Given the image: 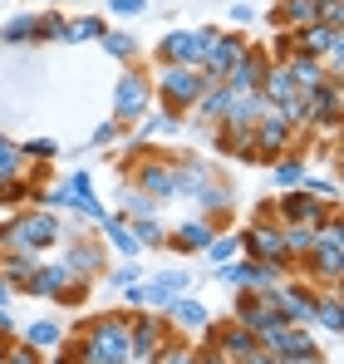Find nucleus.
Listing matches in <instances>:
<instances>
[{"instance_id": "1", "label": "nucleus", "mask_w": 344, "mask_h": 364, "mask_svg": "<svg viewBox=\"0 0 344 364\" xmlns=\"http://www.w3.org/2000/svg\"><path fill=\"white\" fill-rule=\"evenodd\" d=\"M74 355L79 364H133L128 350V310H104L74 325Z\"/></svg>"}, {"instance_id": "2", "label": "nucleus", "mask_w": 344, "mask_h": 364, "mask_svg": "<svg viewBox=\"0 0 344 364\" xmlns=\"http://www.w3.org/2000/svg\"><path fill=\"white\" fill-rule=\"evenodd\" d=\"M64 242V222L50 207H20L10 222H0V251H55Z\"/></svg>"}, {"instance_id": "3", "label": "nucleus", "mask_w": 344, "mask_h": 364, "mask_svg": "<svg viewBox=\"0 0 344 364\" xmlns=\"http://www.w3.org/2000/svg\"><path fill=\"white\" fill-rule=\"evenodd\" d=\"M123 173H128V182H133L143 197H153V202H177V178H172L168 153H148V143H133L128 158H123Z\"/></svg>"}, {"instance_id": "4", "label": "nucleus", "mask_w": 344, "mask_h": 364, "mask_svg": "<svg viewBox=\"0 0 344 364\" xmlns=\"http://www.w3.org/2000/svg\"><path fill=\"white\" fill-rule=\"evenodd\" d=\"M59 246H64L59 261H64V271H69L74 281H89V286H94V281L109 271V246H104V237H89V222H84V217H74V232L64 227V242Z\"/></svg>"}, {"instance_id": "5", "label": "nucleus", "mask_w": 344, "mask_h": 364, "mask_svg": "<svg viewBox=\"0 0 344 364\" xmlns=\"http://www.w3.org/2000/svg\"><path fill=\"white\" fill-rule=\"evenodd\" d=\"M202 89H207L202 69H187V64H158L153 99H158V109H163V114H177V119H187V114H192V104L202 99Z\"/></svg>"}, {"instance_id": "6", "label": "nucleus", "mask_w": 344, "mask_h": 364, "mask_svg": "<svg viewBox=\"0 0 344 364\" xmlns=\"http://www.w3.org/2000/svg\"><path fill=\"white\" fill-rule=\"evenodd\" d=\"M148 114H153V74H143V64H123V74L114 79V119L133 128Z\"/></svg>"}, {"instance_id": "7", "label": "nucleus", "mask_w": 344, "mask_h": 364, "mask_svg": "<svg viewBox=\"0 0 344 364\" xmlns=\"http://www.w3.org/2000/svg\"><path fill=\"white\" fill-rule=\"evenodd\" d=\"M212 40H217V25H197V30H172L158 40V64H187V69H202L207 60V50H212Z\"/></svg>"}, {"instance_id": "8", "label": "nucleus", "mask_w": 344, "mask_h": 364, "mask_svg": "<svg viewBox=\"0 0 344 364\" xmlns=\"http://www.w3.org/2000/svg\"><path fill=\"white\" fill-rule=\"evenodd\" d=\"M251 138H256V163H271V158H281V153H290V148L305 143V133H295V128L281 119L276 104L261 109V119L251 123Z\"/></svg>"}, {"instance_id": "9", "label": "nucleus", "mask_w": 344, "mask_h": 364, "mask_svg": "<svg viewBox=\"0 0 344 364\" xmlns=\"http://www.w3.org/2000/svg\"><path fill=\"white\" fill-rule=\"evenodd\" d=\"M168 335H172L168 315H158V310H128V350H133V364H148L168 345Z\"/></svg>"}, {"instance_id": "10", "label": "nucleus", "mask_w": 344, "mask_h": 364, "mask_svg": "<svg viewBox=\"0 0 344 364\" xmlns=\"http://www.w3.org/2000/svg\"><path fill=\"white\" fill-rule=\"evenodd\" d=\"M241 237V256H251V261H271V266H281L290 276V256H286V227L271 217V222H251L246 232H236Z\"/></svg>"}, {"instance_id": "11", "label": "nucleus", "mask_w": 344, "mask_h": 364, "mask_svg": "<svg viewBox=\"0 0 344 364\" xmlns=\"http://www.w3.org/2000/svg\"><path fill=\"white\" fill-rule=\"evenodd\" d=\"M217 281H227L231 291H271V286H281V281H286V271H281V266H271V261L236 256V261H222V266H217Z\"/></svg>"}, {"instance_id": "12", "label": "nucleus", "mask_w": 344, "mask_h": 364, "mask_svg": "<svg viewBox=\"0 0 344 364\" xmlns=\"http://www.w3.org/2000/svg\"><path fill=\"white\" fill-rule=\"evenodd\" d=\"M276 202V222L281 227H320L335 207L330 202H320V197H310L305 187H286L281 197H271Z\"/></svg>"}, {"instance_id": "13", "label": "nucleus", "mask_w": 344, "mask_h": 364, "mask_svg": "<svg viewBox=\"0 0 344 364\" xmlns=\"http://www.w3.org/2000/svg\"><path fill=\"white\" fill-rule=\"evenodd\" d=\"M310 109V133H340L344 119V79H325L315 94H305Z\"/></svg>"}, {"instance_id": "14", "label": "nucleus", "mask_w": 344, "mask_h": 364, "mask_svg": "<svg viewBox=\"0 0 344 364\" xmlns=\"http://www.w3.org/2000/svg\"><path fill=\"white\" fill-rule=\"evenodd\" d=\"M231 320L246 325V330H256V340H261L266 330H276V325H281L276 286H271V291H236V315H231Z\"/></svg>"}, {"instance_id": "15", "label": "nucleus", "mask_w": 344, "mask_h": 364, "mask_svg": "<svg viewBox=\"0 0 344 364\" xmlns=\"http://www.w3.org/2000/svg\"><path fill=\"white\" fill-rule=\"evenodd\" d=\"M315 301H320V291L310 281H300V276L276 286V310H281L286 325H315Z\"/></svg>"}, {"instance_id": "16", "label": "nucleus", "mask_w": 344, "mask_h": 364, "mask_svg": "<svg viewBox=\"0 0 344 364\" xmlns=\"http://www.w3.org/2000/svg\"><path fill=\"white\" fill-rule=\"evenodd\" d=\"M192 202H197V217H207L212 227H222L227 232V222H231V212H236V192H231V182L217 173L212 182H202L197 192H192Z\"/></svg>"}, {"instance_id": "17", "label": "nucleus", "mask_w": 344, "mask_h": 364, "mask_svg": "<svg viewBox=\"0 0 344 364\" xmlns=\"http://www.w3.org/2000/svg\"><path fill=\"white\" fill-rule=\"evenodd\" d=\"M310 330H315V325H286V320H281L276 330H266V335H261V345H266L271 355H281V360H290V355H310V360H325Z\"/></svg>"}, {"instance_id": "18", "label": "nucleus", "mask_w": 344, "mask_h": 364, "mask_svg": "<svg viewBox=\"0 0 344 364\" xmlns=\"http://www.w3.org/2000/svg\"><path fill=\"white\" fill-rule=\"evenodd\" d=\"M246 35H236V30H217V40H212V50H207V60H202V79L207 84H222L231 74V64L246 55Z\"/></svg>"}, {"instance_id": "19", "label": "nucleus", "mask_w": 344, "mask_h": 364, "mask_svg": "<svg viewBox=\"0 0 344 364\" xmlns=\"http://www.w3.org/2000/svg\"><path fill=\"white\" fill-rule=\"evenodd\" d=\"M266 69H271V55L261 50V45H246V55L231 64V74L222 79L231 94H261V84H266Z\"/></svg>"}, {"instance_id": "20", "label": "nucleus", "mask_w": 344, "mask_h": 364, "mask_svg": "<svg viewBox=\"0 0 344 364\" xmlns=\"http://www.w3.org/2000/svg\"><path fill=\"white\" fill-rule=\"evenodd\" d=\"M290 40H295V55H315V60L344 50V30L340 25H325V20H310V25L290 30Z\"/></svg>"}, {"instance_id": "21", "label": "nucleus", "mask_w": 344, "mask_h": 364, "mask_svg": "<svg viewBox=\"0 0 344 364\" xmlns=\"http://www.w3.org/2000/svg\"><path fill=\"white\" fill-rule=\"evenodd\" d=\"M217 232H222V227H212L207 217H187L182 227H172V232H168V242H163V246H172L177 256H202L207 242H212Z\"/></svg>"}, {"instance_id": "22", "label": "nucleus", "mask_w": 344, "mask_h": 364, "mask_svg": "<svg viewBox=\"0 0 344 364\" xmlns=\"http://www.w3.org/2000/svg\"><path fill=\"white\" fill-rule=\"evenodd\" d=\"M168 325L177 330V335H202V330L212 325V310L197 301V296L182 291V296H172V301H168Z\"/></svg>"}, {"instance_id": "23", "label": "nucleus", "mask_w": 344, "mask_h": 364, "mask_svg": "<svg viewBox=\"0 0 344 364\" xmlns=\"http://www.w3.org/2000/svg\"><path fill=\"white\" fill-rule=\"evenodd\" d=\"M168 163H172V178H177V197H192L202 182L217 178V168L197 153H168Z\"/></svg>"}, {"instance_id": "24", "label": "nucleus", "mask_w": 344, "mask_h": 364, "mask_svg": "<svg viewBox=\"0 0 344 364\" xmlns=\"http://www.w3.org/2000/svg\"><path fill=\"white\" fill-rule=\"evenodd\" d=\"M64 192H69V212H74V217L94 222V227L109 217V212H104V202L94 197V182H89V173H69V178H64Z\"/></svg>"}, {"instance_id": "25", "label": "nucleus", "mask_w": 344, "mask_h": 364, "mask_svg": "<svg viewBox=\"0 0 344 364\" xmlns=\"http://www.w3.org/2000/svg\"><path fill=\"white\" fill-rule=\"evenodd\" d=\"M40 261H45L40 251H0V276H5V286H10L15 296L30 291V276H35Z\"/></svg>"}, {"instance_id": "26", "label": "nucleus", "mask_w": 344, "mask_h": 364, "mask_svg": "<svg viewBox=\"0 0 344 364\" xmlns=\"http://www.w3.org/2000/svg\"><path fill=\"white\" fill-rule=\"evenodd\" d=\"M281 64L290 69V79H295V94H300V99H305V94H315V89L330 79V74H325V64L315 60V55H286Z\"/></svg>"}, {"instance_id": "27", "label": "nucleus", "mask_w": 344, "mask_h": 364, "mask_svg": "<svg viewBox=\"0 0 344 364\" xmlns=\"http://www.w3.org/2000/svg\"><path fill=\"white\" fill-rule=\"evenodd\" d=\"M69 281H74V276L64 271V261H40V266H35V276H30V291H25V296L55 301V296L64 291V286H69Z\"/></svg>"}, {"instance_id": "28", "label": "nucleus", "mask_w": 344, "mask_h": 364, "mask_svg": "<svg viewBox=\"0 0 344 364\" xmlns=\"http://www.w3.org/2000/svg\"><path fill=\"white\" fill-rule=\"evenodd\" d=\"M99 227H104V246H114L123 261H138V256H143V246H138V237H133V227H128L123 212H118V217H104Z\"/></svg>"}, {"instance_id": "29", "label": "nucleus", "mask_w": 344, "mask_h": 364, "mask_svg": "<svg viewBox=\"0 0 344 364\" xmlns=\"http://www.w3.org/2000/svg\"><path fill=\"white\" fill-rule=\"evenodd\" d=\"M266 168H271V182L286 192V187H300V178L310 173V158H305L300 148H290V153H281V158H271Z\"/></svg>"}, {"instance_id": "30", "label": "nucleus", "mask_w": 344, "mask_h": 364, "mask_svg": "<svg viewBox=\"0 0 344 364\" xmlns=\"http://www.w3.org/2000/svg\"><path fill=\"white\" fill-rule=\"evenodd\" d=\"M227 104H231V89H227V84H207V89H202V99L192 104V119L217 128V123H222V114H227Z\"/></svg>"}, {"instance_id": "31", "label": "nucleus", "mask_w": 344, "mask_h": 364, "mask_svg": "<svg viewBox=\"0 0 344 364\" xmlns=\"http://www.w3.org/2000/svg\"><path fill=\"white\" fill-rule=\"evenodd\" d=\"M315 325H320V330H330V335H340V330H344L340 286H325V291H320V301H315Z\"/></svg>"}, {"instance_id": "32", "label": "nucleus", "mask_w": 344, "mask_h": 364, "mask_svg": "<svg viewBox=\"0 0 344 364\" xmlns=\"http://www.w3.org/2000/svg\"><path fill=\"white\" fill-rule=\"evenodd\" d=\"M310 20H315V0H276V10H271L276 30H300Z\"/></svg>"}, {"instance_id": "33", "label": "nucleus", "mask_w": 344, "mask_h": 364, "mask_svg": "<svg viewBox=\"0 0 344 364\" xmlns=\"http://www.w3.org/2000/svg\"><path fill=\"white\" fill-rule=\"evenodd\" d=\"M261 99L266 104H286V99H295V79H290V69L281 60H271V69H266V84H261Z\"/></svg>"}, {"instance_id": "34", "label": "nucleus", "mask_w": 344, "mask_h": 364, "mask_svg": "<svg viewBox=\"0 0 344 364\" xmlns=\"http://www.w3.org/2000/svg\"><path fill=\"white\" fill-rule=\"evenodd\" d=\"M99 45H104L118 64H138L143 60V45H138V35H128V30H104Z\"/></svg>"}, {"instance_id": "35", "label": "nucleus", "mask_w": 344, "mask_h": 364, "mask_svg": "<svg viewBox=\"0 0 344 364\" xmlns=\"http://www.w3.org/2000/svg\"><path fill=\"white\" fill-rule=\"evenodd\" d=\"M30 202H35V182L25 178V173L0 178V207H5V212H20V207H30Z\"/></svg>"}, {"instance_id": "36", "label": "nucleus", "mask_w": 344, "mask_h": 364, "mask_svg": "<svg viewBox=\"0 0 344 364\" xmlns=\"http://www.w3.org/2000/svg\"><path fill=\"white\" fill-rule=\"evenodd\" d=\"M0 45H40V35H35V10L10 15V20L0 25Z\"/></svg>"}, {"instance_id": "37", "label": "nucleus", "mask_w": 344, "mask_h": 364, "mask_svg": "<svg viewBox=\"0 0 344 364\" xmlns=\"http://www.w3.org/2000/svg\"><path fill=\"white\" fill-rule=\"evenodd\" d=\"M20 340H25V345H35V350L45 355V350L64 345V330H59L55 320H35V325H25V330H20Z\"/></svg>"}, {"instance_id": "38", "label": "nucleus", "mask_w": 344, "mask_h": 364, "mask_svg": "<svg viewBox=\"0 0 344 364\" xmlns=\"http://www.w3.org/2000/svg\"><path fill=\"white\" fill-rule=\"evenodd\" d=\"M35 35H40L45 45H69V20H64L59 10H40V15H35Z\"/></svg>"}, {"instance_id": "39", "label": "nucleus", "mask_w": 344, "mask_h": 364, "mask_svg": "<svg viewBox=\"0 0 344 364\" xmlns=\"http://www.w3.org/2000/svg\"><path fill=\"white\" fill-rule=\"evenodd\" d=\"M128 227H133V237H138V246H143V251H158V246L168 242V227L158 222V212H153V217H133Z\"/></svg>"}, {"instance_id": "40", "label": "nucleus", "mask_w": 344, "mask_h": 364, "mask_svg": "<svg viewBox=\"0 0 344 364\" xmlns=\"http://www.w3.org/2000/svg\"><path fill=\"white\" fill-rule=\"evenodd\" d=\"M148 364H197V350H192V345H187V340H182L177 330H172L168 345H163V350H158V355H153Z\"/></svg>"}, {"instance_id": "41", "label": "nucleus", "mask_w": 344, "mask_h": 364, "mask_svg": "<svg viewBox=\"0 0 344 364\" xmlns=\"http://www.w3.org/2000/svg\"><path fill=\"white\" fill-rule=\"evenodd\" d=\"M182 123L187 119H177V114H153V119H138V143H148V138H158V133H182Z\"/></svg>"}, {"instance_id": "42", "label": "nucleus", "mask_w": 344, "mask_h": 364, "mask_svg": "<svg viewBox=\"0 0 344 364\" xmlns=\"http://www.w3.org/2000/svg\"><path fill=\"white\" fill-rule=\"evenodd\" d=\"M202 256H207V261H217V266H222V261H236V256H241V237H236V232H217V237L207 242Z\"/></svg>"}, {"instance_id": "43", "label": "nucleus", "mask_w": 344, "mask_h": 364, "mask_svg": "<svg viewBox=\"0 0 344 364\" xmlns=\"http://www.w3.org/2000/svg\"><path fill=\"white\" fill-rule=\"evenodd\" d=\"M0 364H45V355H40L35 345H25L20 335H10V340H5V355H0Z\"/></svg>"}, {"instance_id": "44", "label": "nucleus", "mask_w": 344, "mask_h": 364, "mask_svg": "<svg viewBox=\"0 0 344 364\" xmlns=\"http://www.w3.org/2000/svg\"><path fill=\"white\" fill-rule=\"evenodd\" d=\"M315 246V227H286V256H290V271H295V261L305 256Z\"/></svg>"}, {"instance_id": "45", "label": "nucleus", "mask_w": 344, "mask_h": 364, "mask_svg": "<svg viewBox=\"0 0 344 364\" xmlns=\"http://www.w3.org/2000/svg\"><path fill=\"white\" fill-rule=\"evenodd\" d=\"M109 25H104V15H79V20H69V45H79V40H99Z\"/></svg>"}, {"instance_id": "46", "label": "nucleus", "mask_w": 344, "mask_h": 364, "mask_svg": "<svg viewBox=\"0 0 344 364\" xmlns=\"http://www.w3.org/2000/svg\"><path fill=\"white\" fill-rule=\"evenodd\" d=\"M300 187L310 192V197H320V202H330V207H340V182L335 178H315V173H305Z\"/></svg>"}, {"instance_id": "47", "label": "nucleus", "mask_w": 344, "mask_h": 364, "mask_svg": "<svg viewBox=\"0 0 344 364\" xmlns=\"http://www.w3.org/2000/svg\"><path fill=\"white\" fill-rule=\"evenodd\" d=\"M20 153H25V163H50L59 153L55 138H30V143H20Z\"/></svg>"}, {"instance_id": "48", "label": "nucleus", "mask_w": 344, "mask_h": 364, "mask_svg": "<svg viewBox=\"0 0 344 364\" xmlns=\"http://www.w3.org/2000/svg\"><path fill=\"white\" fill-rule=\"evenodd\" d=\"M104 281L123 291V286H133V281H143V266H138V261H123V266H114V271H104Z\"/></svg>"}, {"instance_id": "49", "label": "nucleus", "mask_w": 344, "mask_h": 364, "mask_svg": "<svg viewBox=\"0 0 344 364\" xmlns=\"http://www.w3.org/2000/svg\"><path fill=\"white\" fill-rule=\"evenodd\" d=\"M123 197H128V207H123V217H128V222H133V217H153V207H158V202H153V197H143L138 187H128Z\"/></svg>"}, {"instance_id": "50", "label": "nucleus", "mask_w": 344, "mask_h": 364, "mask_svg": "<svg viewBox=\"0 0 344 364\" xmlns=\"http://www.w3.org/2000/svg\"><path fill=\"white\" fill-rule=\"evenodd\" d=\"M315 20L340 25V30H344V0H315Z\"/></svg>"}, {"instance_id": "51", "label": "nucleus", "mask_w": 344, "mask_h": 364, "mask_svg": "<svg viewBox=\"0 0 344 364\" xmlns=\"http://www.w3.org/2000/svg\"><path fill=\"white\" fill-rule=\"evenodd\" d=\"M84 301H89V281H69L55 296V305H64V310H69V305H84Z\"/></svg>"}, {"instance_id": "52", "label": "nucleus", "mask_w": 344, "mask_h": 364, "mask_svg": "<svg viewBox=\"0 0 344 364\" xmlns=\"http://www.w3.org/2000/svg\"><path fill=\"white\" fill-rule=\"evenodd\" d=\"M123 138V123L118 119H104L99 128H94V148H109V143H118Z\"/></svg>"}, {"instance_id": "53", "label": "nucleus", "mask_w": 344, "mask_h": 364, "mask_svg": "<svg viewBox=\"0 0 344 364\" xmlns=\"http://www.w3.org/2000/svg\"><path fill=\"white\" fill-rule=\"evenodd\" d=\"M271 60H286V55H295V40H290V30H276V40H271V50H266Z\"/></svg>"}, {"instance_id": "54", "label": "nucleus", "mask_w": 344, "mask_h": 364, "mask_svg": "<svg viewBox=\"0 0 344 364\" xmlns=\"http://www.w3.org/2000/svg\"><path fill=\"white\" fill-rule=\"evenodd\" d=\"M109 10H114V15H128V20H133V15H143V10H148V0H109Z\"/></svg>"}, {"instance_id": "55", "label": "nucleus", "mask_w": 344, "mask_h": 364, "mask_svg": "<svg viewBox=\"0 0 344 364\" xmlns=\"http://www.w3.org/2000/svg\"><path fill=\"white\" fill-rule=\"evenodd\" d=\"M236 364H281V355H271L266 345H256L251 355H241V360H236Z\"/></svg>"}, {"instance_id": "56", "label": "nucleus", "mask_w": 344, "mask_h": 364, "mask_svg": "<svg viewBox=\"0 0 344 364\" xmlns=\"http://www.w3.org/2000/svg\"><path fill=\"white\" fill-rule=\"evenodd\" d=\"M50 364H79V355H74V345H55V360Z\"/></svg>"}, {"instance_id": "57", "label": "nucleus", "mask_w": 344, "mask_h": 364, "mask_svg": "<svg viewBox=\"0 0 344 364\" xmlns=\"http://www.w3.org/2000/svg\"><path fill=\"white\" fill-rule=\"evenodd\" d=\"M10 335H15V320H10V310L0 305V340H10Z\"/></svg>"}, {"instance_id": "58", "label": "nucleus", "mask_w": 344, "mask_h": 364, "mask_svg": "<svg viewBox=\"0 0 344 364\" xmlns=\"http://www.w3.org/2000/svg\"><path fill=\"white\" fill-rule=\"evenodd\" d=\"M251 20V5H231V25H246Z\"/></svg>"}, {"instance_id": "59", "label": "nucleus", "mask_w": 344, "mask_h": 364, "mask_svg": "<svg viewBox=\"0 0 344 364\" xmlns=\"http://www.w3.org/2000/svg\"><path fill=\"white\" fill-rule=\"evenodd\" d=\"M15 301V291H10V286H5V276H0V305H10Z\"/></svg>"}, {"instance_id": "60", "label": "nucleus", "mask_w": 344, "mask_h": 364, "mask_svg": "<svg viewBox=\"0 0 344 364\" xmlns=\"http://www.w3.org/2000/svg\"><path fill=\"white\" fill-rule=\"evenodd\" d=\"M0 355H5V340H0Z\"/></svg>"}, {"instance_id": "61", "label": "nucleus", "mask_w": 344, "mask_h": 364, "mask_svg": "<svg viewBox=\"0 0 344 364\" xmlns=\"http://www.w3.org/2000/svg\"><path fill=\"white\" fill-rule=\"evenodd\" d=\"M50 5H55V0H50Z\"/></svg>"}]
</instances>
